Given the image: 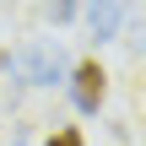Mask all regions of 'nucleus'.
Returning a JSON list of instances; mask_svg holds the SVG:
<instances>
[{"label":"nucleus","instance_id":"nucleus-3","mask_svg":"<svg viewBox=\"0 0 146 146\" xmlns=\"http://www.w3.org/2000/svg\"><path fill=\"white\" fill-rule=\"evenodd\" d=\"M125 11H130V0H87V27H92V38H98V43L119 38Z\"/></svg>","mask_w":146,"mask_h":146},{"label":"nucleus","instance_id":"nucleus-5","mask_svg":"<svg viewBox=\"0 0 146 146\" xmlns=\"http://www.w3.org/2000/svg\"><path fill=\"white\" fill-rule=\"evenodd\" d=\"M43 146H87V135H81L76 125H60V130H54V135H49Z\"/></svg>","mask_w":146,"mask_h":146},{"label":"nucleus","instance_id":"nucleus-2","mask_svg":"<svg viewBox=\"0 0 146 146\" xmlns=\"http://www.w3.org/2000/svg\"><path fill=\"white\" fill-rule=\"evenodd\" d=\"M70 98H76L81 114H98L103 98H108V70H103L98 60H81V65L70 70Z\"/></svg>","mask_w":146,"mask_h":146},{"label":"nucleus","instance_id":"nucleus-4","mask_svg":"<svg viewBox=\"0 0 146 146\" xmlns=\"http://www.w3.org/2000/svg\"><path fill=\"white\" fill-rule=\"evenodd\" d=\"M76 5H81V0H43V16H49V22H70Z\"/></svg>","mask_w":146,"mask_h":146},{"label":"nucleus","instance_id":"nucleus-1","mask_svg":"<svg viewBox=\"0 0 146 146\" xmlns=\"http://www.w3.org/2000/svg\"><path fill=\"white\" fill-rule=\"evenodd\" d=\"M5 70H16L27 87H54V81H65V54H60V43H33V49L11 54Z\"/></svg>","mask_w":146,"mask_h":146}]
</instances>
